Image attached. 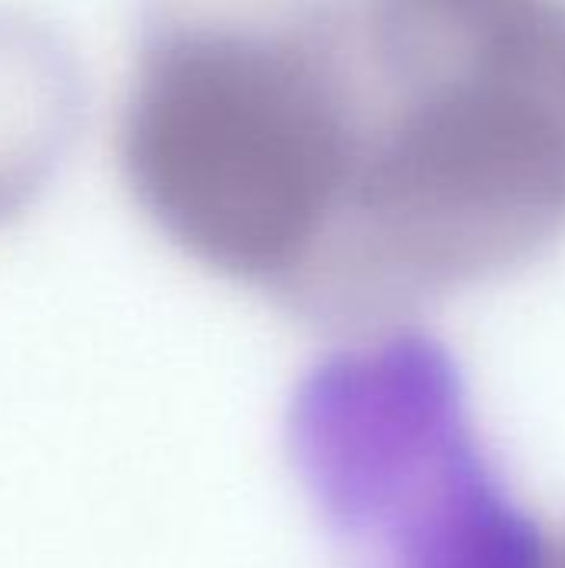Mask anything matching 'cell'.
<instances>
[{"instance_id": "6da1fadb", "label": "cell", "mask_w": 565, "mask_h": 568, "mask_svg": "<svg viewBox=\"0 0 565 568\" xmlns=\"http://www.w3.org/2000/svg\"><path fill=\"white\" fill-rule=\"evenodd\" d=\"M120 163L180 253L293 306L343 203L333 0H143Z\"/></svg>"}, {"instance_id": "7a4b0ae2", "label": "cell", "mask_w": 565, "mask_h": 568, "mask_svg": "<svg viewBox=\"0 0 565 568\" xmlns=\"http://www.w3.org/2000/svg\"><path fill=\"white\" fill-rule=\"evenodd\" d=\"M80 120L73 53L40 23L0 13V223L23 216L63 163Z\"/></svg>"}, {"instance_id": "3957f363", "label": "cell", "mask_w": 565, "mask_h": 568, "mask_svg": "<svg viewBox=\"0 0 565 568\" xmlns=\"http://www.w3.org/2000/svg\"><path fill=\"white\" fill-rule=\"evenodd\" d=\"M549 568H565V542L553 546V559H549Z\"/></svg>"}]
</instances>
